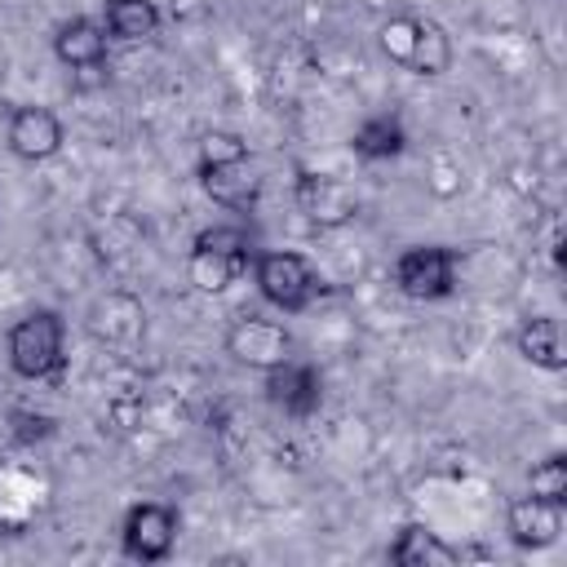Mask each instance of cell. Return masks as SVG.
<instances>
[{
  "mask_svg": "<svg viewBox=\"0 0 567 567\" xmlns=\"http://www.w3.org/2000/svg\"><path fill=\"white\" fill-rule=\"evenodd\" d=\"M221 346H226V354L239 368H252V372H270L284 359H292V332L279 319H266V315H239V319H230Z\"/></svg>",
  "mask_w": 567,
  "mask_h": 567,
  "instance_id": "obj_6",
  "label": "cell"
},
{
  "mask_svg": "<svg viewBox=\"0 0 567 567\" xmlns=\"http://www.w3.org/2000/svg\"><path fill=\"white\" fill-rule=\"evenodd\" d=\"M297 208L306 213L310 226L337 230V226H350L359 217V190L332 173H301L297 177Z\"/></svg>",
  "mask_w": 567,
  "mask_h": 567,
  "instance_id": "obj_8",
  "label": "cell"
},
{
  "mask_svg": "<svg viewBox=\"0 0 567 567\" xmlns=\"http://www.w3.org/2000/svg\"><path fill=\"white\" fill-rule=\"evenodd\" d=\"M394 288L412 301H443L456 292V252L443 244H412L394 257Z\"/></svg>",
  "mask_w": 567,
  "mask_h": 567,
  "instance_id": "obj_4",
  "label": "cell"
},
{
  "mask_svg": "<svg viewBox=\"0 0 567 567\" xmlns=\"http://www.w3.org/2000/svg\"><path fill=\"white\" fill-rule=\"evenodd\" d=\"M248 270H252V284H257L261 301H270L284 315H301L319 297V275L301 252H288V248L252 252Z\"/></svg>",
  "mask_w": 567,
  "mask_h": 567,
  "instance_id": "obj_3",
  "label": "cell"
},
{
  "mask_svg": "<svg viewBox=\"0 0 567 567\" xmlns=\"http://www.w3.org/2000/svg\"><path fill=\"white\" fill-rule=\"evenodd\" d=\"M102 27L120 44H142L159 35V4L155 0H102Z\"/></svg>",
  "mask_w": 567,
  "mask_h": 567,
  "instance_id": "obj_17",
  "label": "cell"
},
{
  "mask_svg": "<svg viewBox=\"0 0 567 567\" xmlns=\"http://www.w3.org/2000/svg\"><path fill=\"white\" fill-rule=\"evenodd\" d=\"M527 492L567 505V456L563 452H549L545 461H536L532 474H527Z\"/></svg>",
  "mask_w": 567,
  "mask_h": 567,
  "instance_id": "obj_22",
  "label": "cell"
},
{
  "mask_svg": "<svg viewBox=\"0 0 567 567\" xmlns=\"http://www.w3.org/2000/svg\"><path fill=\"white\" fill-rule=\"evenodd\" d=\"M390 563H399V567H452V563H461V549H452L425 523H403L399 536L390 540Z\"/></svg>",
  "mask_w": 567,
  "mask_h": 567,
  "instance_id": "obj_15",
  "label": "cell"
},
{
  "mask_svg": "<svg viewBox=\"0 0 567 567\" xmlns=\"http://www.w3.org/2000/svg\"><path fill=\"white\" fill-rule=\"evenodd\" d=\"M199 186L213 204L221 208H252L261 195V177L252 168V159L239 164H217V168H199Z\"/></svg>",
  "mask_w": 567,
  "mask_h": 567,
  "instance_id": "obj_14",
  "label": "cell"
},
{
  "mask_svg": "<svg viewBox=\"0 0 567 567\" xmlns=\"http://www.w3.org/2000/svg\"><path fill=\"white\" fill-rule=\"evenodd\" d=\"M359 9H368V13L385 18V13H394V9H399V0H359Z\"/></svg>",
  "mask_w": 567,
  "mask_h": 567,
  "instance_id": "obj_24",
  "label": "cell"
},
{
  "mask_svg": "<svg viewBox=\"0 0 567 567\" xmlns=\"http://www.w3.org/2000/svg\"><path fill=\"white\" fill-rule=\"evenodd\" d=\"M53 434V416H44V412H13V439L18 443H40V439H49Z\"/></svg>",
  "mask_w": 567,
  "mask_h": 567,
  "instance_id": "obj_23",
  "label": "cell"
},
{
  "mask_svg": "<svg viewBox=\"0 0 567 567\" xmlns=\"http://www.w3.org/2000/svg\"><path fill=\"white\" fill-rule=\"evenodd\" d=\"M4 75H9V53L0 49V80H4Z\"/></svg>",
  "mask_w": 567,
  "mask_h": 567,
  "instance_id": "obj_25",
  "label": "cell"
},
{
  "mask_svg": "<svg viewBox=\"0 0 567 567\" xmlns=\"http://www.w3.org/2000/svg\"><path fill=\"white\" fill-rule=\"evenodd\" d=\"M412 75L421 80H439L452 71V35L443 22L434 18H416V40H412V62H408Z\"/></svg>",
  "mask_w": 567,
  "mask_h": 567,
  "instance_id": "obj_18",
  "label": "cell"
},
{
  "mask_svg": "<svg viewBox=\"0 0 567 567\" xmlns=\"http://www.w3.org/2000/svg\"><path fill=\"white\" fill-rule=\"evenodd\" d=\"M106 53H111V35L89 13H75V18H66L53 31V58L62 66H71V71H102L106 66Z\"/></svg>",
  "mask_w": 567,
  "mask_h": 567,
  "instance_id": "obj_11",
  "label": "cell"
},
{
  "mask_svg": "<svg viewBox=\"0 0 567 567\" xmlns=\"http://www.w3.org/2000/svg\"><path fill=\"white\" fill-rule=\"evenodd\" d=\"M195 159H199V168H217V164L252 159V151H248V142H244L235 128H208V133H199Z\"/></svg>",
  "mask_w": 567,
  "mask_h": 567,
  "instance_id": "obj_20",
  "label": "cell"
},
{
  "mask_svg": "<svg viewBox=\"0 0 567 567\" xmlns=\"http://www.w3.org/2000/svg\"><path fill=\"white\" fill-rule=\"evenodd\" d=\"M350 151H354V159H363V164L399 159V155L408 151V128H403V120L390 115V111L368 115V120L354 124V133H350Z\"/></svg>",
  "mask_w": 567,
  "mask_h": 567,
  "instance_id": "obj_13",
  "label": "cell"
},
{
  "mask_svg": "<svg viewBox=\"0 0 567 567\" xmlns=\"http://www.w3.org/2000/svg\"><path fill=\"white\" fill-rule=\"evenodd\" d=\"M182 514L164 501H137L120 523V549L133 563H164L177 549Z\"/></svg>",
  "mask_w": 567,
  "mask_h": 567,
  "instance_id": "obj_5",
  "label": "cell"
},
{
  "mask_svg": "<svg viewBox=\"0 0 567 567\" xmlns=\"http://www.w3.org/2000/svg\"><path fill=\"white\" fill-rule=\"evenodd\" d=\"M252 266V239L244 226H204L195 239H190V252H186V279L195 284V292H226L239 275H248Z\"/></svg>",
  "mask_w": 567,
  "mask_h": 567,
  "instance_id": "obj_2",
  "label": "cell"
},
{
  "mask_svg": "<svg viewBox=\"0 0 567 567\" xmlns=\"http://www.w3.org/2000/svg\"><path fill=\"white\" fill-rule=\"evenodd\" d=\"M412 40H416V13H385L381 22H377V49H381V58L385 62H394V66H403L408 71V62H412Z\"/></svg>",
  "mask_w": 567,
  "mask_h": 567,
  "instance_id": "obj_19",
  "label": "cell"
},
{
  "mask_svg": "<svg viewBox=\"0 0 567 567\" xmlns=\"http://www.w3.org/2000/svg\"><path fill=\"white\" fill-rule=\"evenodd\" d=\"M514 346H518V354H523L532 368H540V372H563V368H567L563 328H558V319H549V315L523 319L518 332H514Z\"/></svg>",
  "mask_w": 567,
  "mask_h": 567,
  "instance_id": "obj_16",
  "label": "cell"
},
{
  "mask_svg": "<svg viewBox=\"0 0 567 567\" xmlns=\"http://www.w3.org/2000/svg\"><path fill=\"white\" fill-rule=\"evenodd\" d=\"M505 532L518 549H549L563 536V505L545 496H518L505 509Z\"/></svg>",
  "mask_w": 567,
  "mask_h": 567,
  "instance_id": "obj_12",
  "label": "cell"
},
{
  "mask_svg": "<svg viewBox=\"0 0 567 567\" xmlns=\"http://www.w3.org/2000/svg\"><path fill=\"white\" fill-rule=\"evenodd\" d=\"M4 142H9V151H13L22 164H44V159H53V155L62 151L66 128H62L58 111H49V106H40V102H22V106H13L9 120H4Z\"/></svg>",
  "mask_w": 567,
  "mask_h": 567,
  "instance_id": "obj_7",
  "label": "cell"
},
{
  "mask_svg": "<svg viewBox=\"0 0 567 567\" xmlns=\"http://www.w3.org/2000/svg\"><path fill=\"white\" fill-rule=\"evenodd\" d=\"M425 190H430L434 199H456V195L465 190V168H461V159L447 155V151H434V155L425 159Z\"/></svg>",
  "mask_w": 567,
  "mask_h": 567,
  "instance_id": "obj_21",
  "label": "cell"
},
{
  "mask_svg": "<svg viewBox=\"0 0 567 567\" xmlns=\"http://www.w3.org/2000/svg\"><path fill=\"white\" fill-rule=\"evenodd\" d=\"M266 399H270V408H279L284 416L306 421V416H315L319 403H323V377H319L315 363L284 359L279 368L266 372Z\"/></svg>",
  "mask_w": 567,
  "mask_h": 567,
  "instance_id": "obj_9",
  "label": "cell"
},
{
  "mask_svg": "<svg viewBox=\"0 0 567 567\" xmlns=\"http://www.w3.org/2000/svg\"><path fill=\"white\" fill-rule=\"evenodd\" d=\"M84 323H89V337L97 341V346H133V341H142V332H146V306L133 297V292H102L93 306H89V315H84Z\"/></svg>",
  "mask_w": 567,
  "mask_h": 567,
  "instance_id": "obj_10",
  "label": "cell"
},
{
  "mask_svg": "<svg viewBox=\"0 0 567 567\" xmlns=\"http://www.w3.org/2000/svg\"><path fill=\"white\" fill-rule=\"evenodd\" d=\"M4 354L22 381H58L66 368V319L49 306L27 310L4 332Z\"/></svg>",
  "mask_w": 567,
  "mask_h": 567,
  "instance_id": "obj_1",
  "label": "cell"
}]
</instances>
